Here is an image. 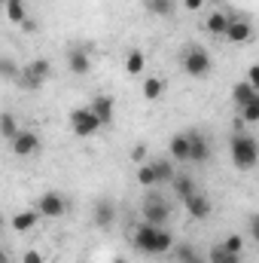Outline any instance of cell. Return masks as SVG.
<instances>
[{
    "label": "cell",
    "instance_id": "10",
    "mask_svg": "<svg viewBox=\"0 0 259 263\" xmlns=\"http://www.w3.org/2000/svg\"><path fill=\"white\" fill-rule=\"evenodd\" d=\"M183 202H186V211H189V217H195V220H204V217L213 211L210 199L204 196V193H198V190H195L189 199H183Z\"/></svg>",
    "mask_w": 259,
    "mask_h": 263
},
{
    "label": "cell",
    "instance_id": "3",
    "mask_svg": "<svg viewBox=\"0 0 259 263\" xmlns=\"http://www.w3.org/2000/svg\"><path fill=\"white\" fill-rule=\"evenodd\" d=\"M70 129L79 138H92V135H98V132L104 129V123L92 114V107H76L70 114Z\"/></svg>",
    "mask_w": 259,
    "mask_h": 263
},
{
    "label": "cell",
    "instance_id": "11",
    "mask_svg": "<svg viewBox=\"0 0 259 263\" xmlns=\"http://www.w3.org/2000/svg\"><path fill=\"white\" fill-rule=\"evenodd\" d=\"M250 34H253L250 22H247V18H241V15H235V18H232V25H229L226 40H232V43H247V40H250Z\"/></svg>",
    "mask_w": 259,
    "mask_h": 263
},
{
    "label": "cell",
    "instance_id": "25",
    "mask_svg": "<svg viewBox=\"0 0 259 263\" xmlns=\"http://www.w3.org/2000/svg\"><path fill=\"white\" fill-rule=\"evenodd\" d=\"M137 181H140L143 187H156V184H159L156 165H153V162H149V165H140V168H137Z\"/></svg>",
    "mask_w": 259,
    "mask_h": 263
},
{
    "label": "cell",
    "instance_id": "5",
    "mask_svg": "<svg viewBox=\"0 0 259 263\" xmlns=\"http://www.w3.org/2000/svg\"><path fill=\"white\" fill-rule=\"evenodd\" d=\"M183 70L189 73V77H207L210 73V55H207V49L204 46H189L186 52H183Z\"/></svg>",
    "mask_w": 259,
    "mask_h": 263
},
{
    "label": "cell",
    "instance_id": "29",
    "mask_svg": "<svg viewBox=\"0 0 259 263\" xmlns=\"http://www.w3.org/2000/svg\"><path fill=\"white\" fill-rule=\"evenodd\" d=\"M192 257H195V251L189 248V245H180V248H177V260H180V263L192 260Z\"/></svg>",
    "mask_w": 259,
    "mask_h": 263
},
{
    "label": "cell",
    "instance_id": "33",
    "mask_svg": "<svg viewBox=\"0 0 259 263\" xmlns=\"http://www.w3.org/2000/svg\"><path fill=\"white\" fill-rule=\"evenodd\" d=\"M247 83H253V86L259 89V65H253L250 70H247Z\"/></svg>",
    "mask_w": 259,
    "mask_h": 263
},
{
    "label": "cell",
    "instance_id": "8",
    "mask_svg": "<svg viewBox=\"0 0 259 263\" xmlns=\"http://www.w3.org/2000/svg\"><path fill=\"white\" fill-rule=\"evenodd\" d=\"M64 199L58 196V193H43V196L37 199V211L43 214V217H61L64 214Z\"/></svg>",
    "mask_w": 259,
    "mask_h": 263
},
{
    "label": "cell",
    "instance_id": "22",
    "mask_svg": "<svg viewBox=\"0 0 259 263\" xmlns=\"http://www.w3.org/2000/svg\"><path fill=\"white\" fill-rule=\"evenodd\" d=\"M18 132H21V129H18V123H15V117H12V114H3V117H0V135H3L9 144L18 138Z\"/></svg>",
    "mask_w": 259,
    "mask_h": 263
},
{
    "label": "cell",
    "instance_id": "19",
    "mask_svg": "<svg viewBox=\"0 0 259 263\" xmlns=\"http://www.w3.org/2000/svg\"><path fill=\"white\" fill-rule=\"evenodd\" d=\"M3 6H6V15H9V22H15V25H25V22H28L25 0H3Z\"/></svg>",
    "mask_w": 259,
    "mask_h": 263
},
{
    "label": "cell",
    "instance_id": "4",
    "mask_svg": "<svg viewBox=\"0 0 259 263\" xmlns=\"http://www.w3.org/2000/svg\"><path fill=\"white\" fill-rule=\"evenodd\" d=\"M140 214H143V223H153V227H165L171 220V205L162 196H146L140 205Z\"/></svg>",
    "mask_w": 259,
    "mask_h": 263
},
{
    "label": "cell",
    "instance_id": "31",
    "mask_svg": "<svg viewBox=\"0 0 259 263\" xmlns=\"http://www.w3.org/2000/svg\"><path fill=\"white\" fill-rule=\"evenodd\" d=\"M247 230H250V236H253V242H259V214H253V217L247 220Z\"/></svg>",
    "mask_w": 259,
    "mask_h": 263
},
{
    "label": "cell",
    "instance_id": "36",
    "mask_svg": "<svg viewBox=\"0 0 259 263\" xmlns=\"http://www.w3.org/2000/svg\"><path fill=\"white\" fill-rule=\"evenodd\" d=\"M186 263H210V260H204V257H198V254H195L192 260H186Z\"/></svg>",
    "mask_w": 259,
    "mask_h": 263
},
{
    "label": "cell",
    "instance_id": "28",
    "mask_svg": "<svg viewBox=\"0 0 259 263\" xmlns=\"http://www.w3.org/2000/svg\"><path fill=\"white\" fill-rule=\"evenodd\" d=\"M223 245L229 251H235V254H244V239L241 236H229V239H223Z\"/></svg>",
    "mask_w": 259,
    "mask_h": 263
},
{
    "label": "cell",
    "instance_id": "14",
    "mask_svg": "<svg viewBox=\"0 0 259 263\" xmlns=\"http://www.w3.org/2000/svg\"><path fill=\"white\" fill-rule=\"evenodd\" d=\"M229 25H232V18H229L226 12H210L207 22H204V28H207L213 37H226V34H229Z\"/></svg>",
    "mask_w": 259,
    "mask_h": 263
},
{
    "label": "cell",
    "instance_id": "1",
    "mask_svg": "<svg viewBox=\"0 0 259 263\" xmlns=\"http://www.w3.org/2000/svg\"><path fill=\"white\" fill-rule=\"evenodd\" d=\"M134 248L140 254H149V257H159V254H168L174 248V236L165 230V227H153V223H140L131 236Z\"/></svg>",
    "mask_w": 259,
    "mask_h": 263
},
{
    "label": "cell",
    "instance_id": "17",
    "mask_svg": "<svg viewBox=\"0 0 259 263\" xmlns=\"http://www.w3.org/2000/svg\"><path fill=\"white\" fill-rule=\"evenodd\" d=\"M207 260H210V263H241V254L229 251V248H226V245L220 242V245H213V248H210Z\"/></svg>",
    "mask_w": 259,
    "mask_h": 263
},
{
    "label": "cell",
    "instance_id": "30",
    "mask_svg": "<svg viewBox=\"0 0 259 263\" xmlns=\"http://www.w3.org/2000/svg\"><path fill=\"white\" fill-rule=\"evenodd\" d=\"M0 70H3L6 80H12V77H15V65H12V59H3V62H0Z\"/></svg>",
    "mask_w": 259,
    "mask_h": 263
},
{
    "label": "cell",
    "instance_id": "13",
    "mask_svg": "<svg viewBox=\"0 0 259 263\" xmlns=\"http://www.w3.org/2000/svg\"><path fill=\"white\" fill-rule=\"evenodd\" d=\"M168 153H171V159H177V162H189V135H186V132H183V135H174L171 144H168Z\"/></svg>",
    "mask_w": 259,
    "mask_h": 263
},
{
    "label": "cell",
    "instance_id": "15",
    "mask_svg": "<svg viewBox=\"0 0 259 263\" xmlns=\"http://www.w3.org/2000/svg\"><path fill=\"white\" fill-rule=\"evenodd\" d=\"M89 107H92V114H95V117H98L104 126L113 120V98H110V95H98V98H95Z\"/></svg>",
    "mask_w": 259,
    "mask_h": 263
},
{
    "label": "cell",
    "instance_id": "18",
    "mask_svg": "<svg viewBox=\"0 0 259 263\" xmlns=\"http://www.w3.org/2000/svg\"><path fill=\"white\" fill-rule=\"evenodd\" d=\"M37 217H40V211H18V214L12 217V230L28 233V230H34V227H37Z\"/></svg>",
    "mask_w": 259,
    "mask_h": 263
},
{
    "label": "cell",
    "instance_id": "9",
    "mask_svg": "<svg viewBox=\"0 0 259 263\" xmlns=\"http://www.w3.org/2000/svg\"><path fill=\"white\" fill-rule=\"evenodd\" d=\"M92 220H95V227H98V230H110V227H113V220H116V208H113V202L101 199V202L95 205V211H92Z\"/></svg>",
    "mask_w": 259,
    "mask_h": 263
},
{
    "label": "cell",
    "instance_id": "20",
    "mask_svg": "<svg viewBox=\"0 0 259 263\" xmlns=\"http://www.w3.org/2000/svg\"><path fill=\"white\" fill-rule=\"evenodd\" d=\"M153 165H156V175H159V184H174V178H177V172H174V162H171V159H156Z\"/></svg>",
    "mask_w": 259,
    "mask_h": 263
},
{
    "label": "cell",
    "instance_id": "24",
    "mask_svg": "<svg viewBox=\"0 0 259 263\" xmlns=\"http://www.w3.org/2000/svg\"><path fill=\"white\" fill-rule=\"evenodd\" d=\"M174 190H177V196H180V199H189L195 190H198V187H195L192 178H186V175H177V178H174Z\"/></svg>",
    "mask_w": 259,
    "mask_h": 263
},
{
    "label": "cell",
    "instance_id": "27",
    "mask_svg": "<svg viewBox=\"0 0 259 263\" xmlns=\"http://www.w3.org/2000/svg\"><path fill=\"white\" fill-rule=\"evenodd\" d=\"M241 120H244V123H259V95L250 101V104L241 107Z\"/></svg>",
    "mask_w": 259,
    "mask_h": 263
},
{
    "label": "cell",
    "instance_id": "21",
    "mask_svg": "<svg viewBox=\"0 0 259 263\" xmlns=\"http://www.w3.org/2000/svg\"><path fill=\"white\" fill-rule=\"evenodd\" d=\"M162 92H165V80H162V77H146V83H143V98H146V101H156Z\"/></svg>",
    "mask_w": 259,
    "mask_h": 263
},
{
    "label": "cell",
    "instance_id": "12",
    "mask_svg": "<svg viewBox=\"0 0 259 263\" xmlns=\"http://www.w3.org/2000/svg\"><path fill=\"white\" fill-rule=\"evenodd\" d=\"M67 67H70L76 77L89 73V70H92V59H89V52H85V49H70V52H67Z\"/></svg>",
    "mask_w": 259,
    "mask_h": 263
},
{
    "label": "cell",
    "instance_id": "34",
    "mask_svg": "<svg viewBox=\"0 0 259 263\" xmlns=\"http://www.w3.org/2000/svg\"><path fill=\"white\" fill-rule=\"evenodd\" d=\"M143 153H146V147H143V144H137V147L131 150V159H134V162H143Z\"/></svg>",
    "mask_w": 259,
    "mask_h": 263
},
{
    "label": "cell",
    "instance_id": "16",
    "mask_svg": "<svg viewBox=\"0 0 259 263\" xmlns=\"http://www.w3.org/2000/svg\"><path fill=\"white\" fill-rule=\"evenodd\" d=\"M259 95V89L253 86V83H247V80H241L235 89H232V98H235V104H238V110L244 107V104H250L253 98Z\"/></svg>",
    "mask_w": 259,
    "mask_h": 263
},
{
    "label": "cell",
    "instance_id": "7",
    "mask_svg": "<svg viewBox=\"0 0 259 263\" xmlns=\"http://www.w3.org/2000/svg\"><path fill=\"white\" fill-rule=\"evenodd\" d=\"M12 150H15V156H34V153L40 150V138H37V132L21 129L18 132V138L12 141Z\"/></svg>",
    "mask_w": 259,
    "mask_h": 263
},
{
    "label": "cell",
    "instance_id": "32",
    "mask_svg": "<svg viewBox=\"0 0 259 263\" xmlns=\"http://www.w3.org/2000/svg\"><path fill=\"white\" fill-rule=\"evenodd\" d=\"M21 263H43V254H40V251H25Z\"/></svg>",
    "mask_w": 259,
    "mask_h": 263
},
{
    "label": "cell",
    "instance_id": "35",
    "mask_svg": "<svg viewBox=\"0 0 259 263\" xmlns=\"http://www.w3.org/2000/svg\"><path fill=\"white\" fill-rule=\"evenodd\" d=\"M183 6H186V9H201L204 0H183Z\"/></svg>",
    "mask_w": 259,
    "mask_h": 263
},
{
    "label": "cell",
    "instance_id": "37",
    "mask_svg": "<svg viewBox=\"0 0 259 263\" xmlns=\"http://www.w3.org/2000/svg\"><path fill=\"white\" fill-rule=\"evenodd\" d=\"M113 263H125V260H122V257H116V260H113Z\"/></svg>",
    "mask_w": 259,
    "mask_h": 263
},
{
    "label": "cell",
    "instance_id": "23",
    "mask_svg": "<svg viewBox=\"0 0 259 263\" xmlns=\"http://www.w3.org/2000/svg\"><path fill=\"white\" fill-rule=\"evenodd\" d=\"M143 67H146V55L140 49H131L128 59H125V70H128L131 77H137V73H143Z\"/></svg>",
    "mask_w": 259,
    "mask_h": 263
},
{
    "label": "cell",
    "instance_id": "2",
    "mask_svg": "<svg viewBox=\"0 0 259 263\" xmlns=\"http://www.w3.org/2000/svg\"><path fill=\"white\" fill-rule=\"evenodd\" d=\"M229 153H232L235 168L247 172V168H253V165L259 162V141L253 138V135H232Z\"/></svg>",
    "mask_w": 259,
    "mask_h": 263
},
{
    "label": "cell",
    "instance_id": "6",
    "mask_svg": "<svg viewBox=\"0 0 259 263\" xmlns=\"http://www.w3.org/2000/svg\"><path fill=\"white\" fill-rule=\"evenodd\" d=\"M189 135V162H207L210 159V141L204 132H186Z\"/></svg>",
    "mask_w": 259,
    "mask_h": 263
},
{
    "label": "cell",
    "instance_id": "26",
    "mask_svg": "<svg viewBox=\"0 0 259 263\" xmlns=\"http://www.w3.org/2000/svg\"><path fill=\"white\" fill-rule=\"evenodd\" d=\"M146 12H153V15H171L174 12V0H146Z\"/></svg>",
    "mask_w": 259,
    "mask_h": 263
}]
</instances>
